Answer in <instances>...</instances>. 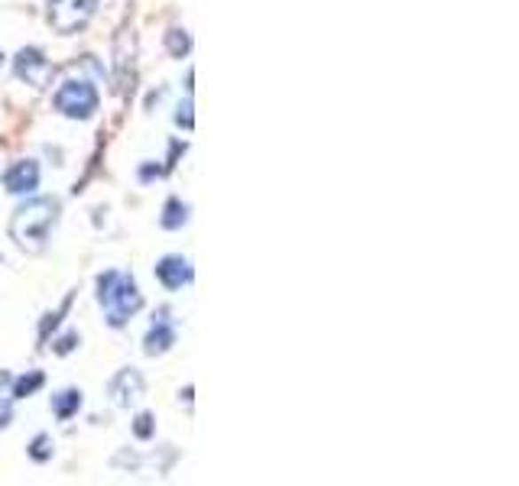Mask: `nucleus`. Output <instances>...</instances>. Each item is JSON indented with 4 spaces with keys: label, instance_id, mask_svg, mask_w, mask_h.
<instances>
[{
    "label": "nucleus",
    "instance_id": "nucleus-3",
    "mask_svg": "<svg viewBox=\"0 0 519 486\" xmlns=\"http://www.w3.org/2000/svg\"><path fill=\"white\" fill-rule=\"evenodd\" d=\"M52 104L59 114H66L72 121H88L98 111V91L88 82H62L52 94Z\"/></svg>",
    "mask_w": 519,
    "mask_h": 486
},
{
    "label": "nucleus",
    "instance_id": "nucleus-9",
    "mask_svg": "<svg viewBox=\"0 0 519 486\" xmlns=\"http://www.w3.org/2000/svg\"><path fill=\"white\" fill-rule=\"evenodd\" d=\"M172 344H176V327H172L169 321H160V325L146 334V354H166Z\"/></svg>",
    "mask_w": 519,
    "mask_h": 486
},
{
    "label": "nucleus",
    "instance_id": "nucleus-1",
    "mask_svg": "<svg viewBox=\"0 0 519 486\" xmlns=\"http://www.w3.org/2000/svg\"><path fill=\"white\" fill-rule=\"evenodd\" d=\"M59 221V201L52 198H33L27 205H20L10 217V237L17 240L20 250L39 253L46 247L49 231Z\"/></svg>",
    "mask_w": 519,
    "mask_h": 486
},
{
    "label": "nucleus",
    "instance_id": "nucleus-17",
    "mask_svg": "<svg viewBox=\"0 0 519 486\" xmlns=\"http://www.w3.org/2000/svg\"><path fill=\"white\" fill-rule=\"evenodd\" d=\"M10 415H13V405L4 403V405H0V428H7V425H10Z\"/></svg>",
    "mask_w": 519,
    "mask_h": 486
},
{
    "label": "nucleus",
    "instance_id": "nucleus-2",
    "mask_svg": "<svg viewBox=\"0 0 519 486\" xmlns=\"http://www.w3.org/2000/svg\"><path fill=\"white\" fill-rule=\"evenodd\" d=\"M98 302L107 309V321L114 327L127 325V318H133L143 309V295L137 289V282L123 272H104L98 279Z\"/></svg>",
    "mask_w": 519,
    "mask_h": 486
},
{
    "label": "nucleus",
    "instance_id": "nucleus-6",
    "mask_svg": "<svg viewBox=\"0 0 519 486\" xmlns=\"http://www.w3.org/2000/svg\"><path fill=\"white\" fill-rule=\"evenodd\" d=\"M107 393H111V403L114 405L130 409V405H137L143 399V376L137 373V370H121V373L111 380Z\"/></svg>",
    "mask_w": 519,
    "mask_h": 486
},
{
    "label": "nucleus",
    "instance_id": "nucleus-14",
    "mask_svg": "<svg viewBox=\"0 0 519 486\" xmlns=\"http://www.w3.org/2000/svg\"><path fill=\"white\" fill-rule=\"evenodd\" d=\"M169 49H172V56H185V52H189V36L179 33V29H172L169 33Z\"/></svg>",
    "mask_w": 519,
    "mask_h": 486
},
{
    "label": "nucleus",
    "instance_id": "nucleus-12",
    "mask_svg": "<svg viewBox=\"0 0 519 486\" xmlns=\"http://www.w3.org/2000/svg\"><path fill=\"white\" fill-rule=\"evenodd\" d=\"M43 380H46L43 373H29V376H23V380H17V386H13V399H27V396H33L39 386H43Z\"/></svg>",
    "mask_w": 519,
    "mask_h": 486
},
{
    "label": "nucleus",
    "instance_id": "nucleus-10",
    "mask_svg": "<svg viewBox=\"0 0 519 486\" xmlns=\"http://www.w3.org/2000/svg\"><path fill=\"white\" fill-rule=\"evenodd\" d=\"M78 409H82V393H78V389H66V393L52 396V412H56L62 421L72 419Z\"/></svg>",
    "mask_w": 519,
    "mask_h": 486
},
{
    "label": "nucleus",
    "instance_id": "nucleus-11",
    "mask_svg": "<svg viewBox=\"0 0 519 486\" xmlns=\"http://www.w3.org/2000/svg\"><path fill=\"white\" fill-rule=\"evenodd\" d=\"M185 221H189V208L182 205L179 198H172L169 205H166V215H162V227L176 231V227H182Z\"/></svg>",
    "mask_w": 519,
    "mask_h": 486
},
{
    "label": "nucleus",
    "instance_id": "nucleus-19",
    "mask_svg": "<svg viewBox=\"0 0 519 486\" xmlns=\"http://www.w3.org/2000/svg\"><path fill=\"white\" fill-rule=\"evenodd\" d=\"M0 68H4V56H0Z\"/></svg>",
    "mask_w": 519,
    "mask_h": 486
},
{
    "label": "nucleus",
    "instance_id": "nucleus-4",
    "mask_svg": "<svg viewBox=\"0 0 519 486\" xmlns=\"http://www.w3.org/2000/svg\"><path fill=\"white\" fill-rule=\"evenodd\" d=\"M98 0H52L49 7V23L59 29V33H78L88 20L95 17Z\"/></svg>",
    "mask_w": 519,
    "mask_h": 486
},
{
    "label": "nucleus",
    "instance_id": "nucleus-18",
    "mask_svg": "<svg viewBox=\"0 0 519 486\" xmlns=\"http://www.w3.org/2000/svg\"><path fill=\"white\" fill-rule=\"evenodd\" d=\"M7 383H10V376L4 373V370H0V389H4V386H7Z\"/></svg>",
    "mask_w": 519,
    "mask_h": 486
},
{
    "label": "nucleus",
    "instance_id": "nucleus-13",
    "mask_svg": "<svg viewBox=\"0 0 519 486\" xmlns=\"http://www.w3.org/2000/svg\"><path fill=\"white\" fill-rule=\"evenodd\" d=\"M29 454H33V460H49L52 458V438H49V435H39V438L33 441Z\"/></svg>",
    "mask_w": 519,
    "mask_h": 486
},
{
    "label": "nucleus",
    "instance_id": "nucleus-7",
    "mask_svg": "<svg viewBox=\"0 0 519 486\" xmlns=\"http://www.w3.org/2000/svg\"><path fill=\"white\" fill-rule=\"evenodd\" d=\"M4 185L10 195H27L39 185V166L33 160H20L4 172Z\"/></svg>",
    "mask_w": 519,
    "mask_h": 486
},
{
    "label": "nucleus",
    "instance_id": "nucleus-5",
    "mask_svg": "<svg viewBox=\"0 0 519 486\" xmlns=\"http://www.w3.org/2000/svg\"><path fill=\"white\" fill-rule=\"evenodd\" d=\"M13 66H17V75L33 88H46L49 78H52V62L39 49H23Z\"/></svg>",
    "mask_w": 519,
    "mask_h": 486
},
{
    "label": "nucleus",
    "instance_id": "nucleus-15",
    "mask_svg": "<svg viewBox=\"0 0 519 486\" xmlns=\"http://www.w3.org/2000/svg\"><path fill=\"white\" fill-rule=\"evenodd\" d=\"M133 431H137V438H150V435H153V419H150V415H140V419H137V425H133Z\"/></svg>",
    "mask_w": 519,
    "mask_h": 486
},
{
    "label": "nucleus",
    "instance_id": "nucleus-16",
    "mask_svg": "<svg viewBox=\"0 0 519 486\" xmlns=\"http://www.w3.org/2000/svg\"><path fill=\"white\" fill-rule=\"evenodd\" d=\"M75 341H78V334H66V337H62V341L56 344V354H68V350L75 347Z\"/></svg>",
    "mask_w": 519,
    "mask_h": 486
},
{
    "label": "nucleus",
    "instance_id": "nucleus-8",
    "mask_svg": "<svg viewBox=\"0 0 519 486\" xmlns=\"http://www.w3.org/2000/svg\"><path fill=\"white\" fill-rule=\"evenodd\" d=\"M156 279L172 292L182 289V286H189L192 282L189 260H182V256H166V260H160V266H156Z\"/></svg>",
    "mask_w": 519,
    "mask_h": 486
}]
</instances>
